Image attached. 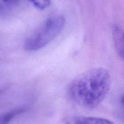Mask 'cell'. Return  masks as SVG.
<instances>
[{
    "label": "cell",
    "instance_id": "obj_7",
    "mask_svg": "<svg viewBox=\"0 0 124 124\" xmlns=\"http://www.w3.org/2000/svg\"><path fill=\"white\" fill-rule=\"evenodd\" d=\"M121 102H122V105H123L124 106V96H123V97H122V100H121Z\"/></svg>",
    "mask_w": 124,
    "mask_h": 124
},
{
    "label": "cell",
    "instance_id": "obj_3",
    "mask_svg": "<svg viewBox=\"0 0 124 124\" xmlns=\"http://www.w3.org/2000/svg\"><path fill=\"white\" fill-rule=\"evenodd\" d=\"M112 35L116 50L124 60V30L117 25H114L112 28Z\"/></svg>",
    "mask_w": 124,
    "mask_h": 124
},
{
    "label": "cell",
    "instance_id": "obj_5",
    "mask_svg": "<svg viewBox=\"0 0 124 124\" xmlns=\"http://www.w3.org/2000/svg\"><path fill=\"white\" fill-rule=\"evenodd\" d=\"M23 108H17L7 111L0 115V124H9L13 119L24 111Z\"/></svg>",
    "mask_w": 124,
    "mask_h": 124
},
{
    "label": "cell",
    "instance_id": "obj_1",
    "mask_svg": "<svg viewBox=\"0 0 124 124\" xmlns=\"http://www.w3.org/2000/svg\"><path fill=\"white\" fill-rule=\"evenodd\" d=\"M111 85L109 72L94 68L78 75L68 87V94L78 105L88 109L97 108L108 95Z\"/></svg>",
    "mask_w": 124,
    "mask_h": 124
},
{
    "label": "cell",
    "instance_id": "obj_4",
    "mask_svg": "<svg viewBox=\"0 0 124 124\" xmlns=\"http://www.w3.org/2000/svg\"><path fill=\"white\" fill-rule=\"evenodd\" d=\"M72 124H114L108 119L96 117H76L72 120Z\"/></svg>",
    "mask_w": 124,
    "mask_h": 124
},
{
    "label": "cell",
    "instance_id": "obj_2",
    "mask_svg": "<svg viewBox=\"0 0 124 124\" xmlns=\"http://www.w3.org/2000/svg\"><path fill=\"white\" fill-rule=\"evenodd\" d=\"M65 23V18L63 16L49 18L27 38L24 48L29 51H35L46 46L62 32Z\"/></svg>",
    "mask_w": 124,
    "mask_h": 124
},
{
    "label": "cell",
    "instance_id": "obj_6",
    "mask_svg": "<svg viewBox=\"0 0 124 124\" xmlns=\"http://www.w3.org/2000/svg\"><path fill=\"white\" fill-rule=\"evenodd\" d=\"M34 6L40 10H44L49 6L51 0H29Z\"/></svg>",
    "mask_w": 124,
    "mask_h": 124
},
{
    "label": "cell",
    "instance_id": "obj_8",
    "mask_svg": "<svg viewBox=\"0 0 124 124\" xmlns=\"http://www.w3.org/2000/svg\"><path fill=\"white\" fill-rule=\"evenodd\" d=\"M3 1H8L9 0H3Z\"/></svg>",
    "mask_w": 124,
    "mask_h": 124
}]
</instances>
